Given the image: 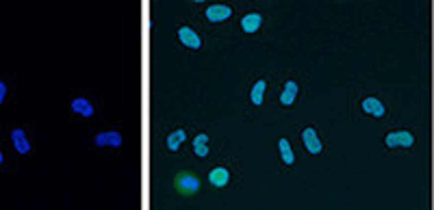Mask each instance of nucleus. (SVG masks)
I'll return each mask as SVG.
<instances>
[{
    "label": "nucleus",
    "mask_w": 434,
    "mask_h": 210,
    "mask_svg": "<svg viewBox=\"0 0 434 210\" xmlns=\"http://www.w3.org/2000/svg\"><path fill=\"white\" fill-rule=\"evenodd\" d=\"M176 187H178V191H180L182 195H191V193L198 191L200 182H198V178H195V176L182 173V176H178V180H176Z\"/></svg>",
    "instance_id": "1"
},
{
    "label": "nucleus",
    "mask_w": 434,
    "mask_h": 210,
    "mask_svg": "<svg viewBox=\"0 0 434 210\" xmlns=\"http://www.w3.org/2000/svg\"><path fill=\"white\" fill-rule=\"evenodd\" d=\"M233 15V9L226 7V4H211L209 9H206V20L209 22H224L228 20V17Z\"/></svg>",
    "instance_id": "2"
},
{
    "label": "nucleus",
    "mask_w": 434,
    "mask_h": 210,
    "mask_svg": "<svg viewBox=\"0 0 434 210\" xmlns=\"http://www.w3.org/2000/svg\"><path fill=\"white\" fill-rule=\"evenodd\" d=\"M413 143H415L413 135L406 133V130H400V133H391V135H386V145H389V147H397V145H402V147H410Z\"/></svg>",
    "instance_id": "3"
},
{
    "label": "nucleus",
    "mask_w": 434,
    "mask_h": 210,
    "mask_svg": "<svg viewBox=\"0 0 434 210\" xmlns=\"http://www.w3.org/2000/svg\"><path fill=\"white\" fill-rule=\"evenodd\" d=\"M302 139H304V145L311 154H319L322 152V141H319L317 133H315L313 128H306L304 133H302Z\"/></svg>",
    "instance_id": "4"
},
{
    "label": "nucleus",
    "mask_w": 434,
    "mask_h": 210,
    "mask_svg": "<svg viewBox=\"0 0 434 210\" xmlns=\"http://www.w3.org/2000/svg\"><path fill=\"white\" fill-rule=\"evenodd\" d=\"M230 180V173L226 167H215L211 173H209V182L213 184V187H226Z\"/></svg>",
    "instance_id": "5"
},
{
    "label": "nucleus",
    "mask_w": 434,
    "mask_h": 210,
    "mask_svg": "<svg viewBox=\"0 0 434 210\" xmlns=\"http://www.w3.org/2000/svg\"><path fill=\"white\" fill-rule=\"evenodd\" d=\"M178 37H180V41H182V44H185L187 48H193V50H195V48H200V44H202L200 37L195 35V31H191L189 26H182L180 31H178Z\"/></svg>",
    "instance_id": "6"
},
{
    "label": "nucleus",
    "mask_w": 434,
    "mask_h": 210,
    "mask_svg": "<svg viewBox=\"0 0 434 210\" xmlns=\"http://www.w3.org/2000/svg\"><path fill=\"white\" fill-rule=\"evenodd\" d=\"M11 139H13V145H15V149L20 154H26L28 149H31V143L26 141V135H24V130H22V128L11 130Z\"/></svg>",
    "instance_id": "7"
},
{
    "label": "nucleus",
    "mask_w": 434,
    "mask_h": 210,
    "mask_svg": "<svg viewBox=\"0 0 434 210\" xmlns=\"http://www.w3.org/2000/svg\"><path fill=\"white\" fill-rule=\"evenodd\" d=\"M362 111L369 113V115H373V117H382L384 115V106L378 98H365L362 100Z\"/></svg>",
    "instance_id": "8"
},
{
    "label": "nucleus",
    "mask_w": 434,
    "mask_h": 210,
    "mask_svg": "<svg viewBox=\"0 0 434 210\" xmlns=\"http://www.w3.org/2000/svg\"><path fill=\"white\" fill-rule=\"evenodd\" d=\"M260 22H263V17H260L259 13H248L241 20V28L246 33H257L259 28H260Z\"/></svg>",
    "instance_id": "9"
},
{
    "label": "nucleus",
    "mask_w": 434,
    "mask_h": 210,
    "mask_svg": "<svg viewBox=\"0 0 434 210\" xmlns=\"http://www.w3.org/2000/svg\"><path fill=\"white\" fill-rule=\"evenodd\" d=\"M96 145H113V147H120L122 145V137L117 133H100L96 137Z\"/></svg>",
    "instance_id": "10"
},
{
    "label": "nucleus",
    "mask_w": 434,
    "mask_h": 210,
    "mask_svg": "<svg viewBox=\"0 0 434 210\" xmlns=\"http://www.w3.org/2000/svg\"><path fill=\"white\" fill-rule=\"evenodd\" d=\"M295 95H298V82L295 80H289L287 85H284V91H282V95H280V102L284 106H289V104H293L295 102Z\"/></svg>",
    "instance_id": "11"
},
{
    "label": "nucleus",
    "mask_w": 434,
    "mask_h": 210,
    "mask_svg": "<svg viewBox=\"0 0 434 210\" xmlns=\"http://www.w3.org/2000/svg\"><path fill=\"white\" fill-rule=\"evenodd\" d=\"M72 111H74V113H81V115H85V117H91V115H93V106L89 104V100H85V98H76V100L72 102Z\"/></svg>",
    "instance_id": "12"
},
{
    "label": "nucleus",
    "mask_w": 434,
    "mask_h": 210,
    "mask_svg": "<svg viewBox=\"0 0 434 210\" xmlns=\"http://www.w3.org/2000/svg\"><path fill=\"white\" fill-rule=\"evenodd\" d=\"M193 152L198 156H209V137L206 135H198L193 141Z\"/></svg>",
    "instance_id": "13"
},
{
    "label": "nucleus",
    "mask_w": 434,
    "mask_h": 210,
    "mask_svg": "<svg viewBox=\"0 0 434 210\" xmlns=\"http://www.w3.org/2000/svg\"><path fill=\"white\" fill-rule=\"evenodd\" d=\"M265 80H259L257 85L252 87V95H250V98H252V102L257 106H260V102H263V98H265Z\"/></svg>",
    "instance_id": "14"
},
{
    "label": "nucleus",
    "mask_w": 434,
    "mask_h": 210,
    "mask_svg": "<svg viewBox=\"0 0 434 210\" xmlns=\"http://www.w3.org/2000/svg\"><path fill=\"white\" fill-rule=\"evenodd\" d=\"M278 147H280V154H282V160H284V163H287V165H293L295 156H293V152H291L289 141H287V139H280V141H278Z\"/></svg>",
    "instance_id": "15"
},
{
    "label": "nucleus",
    "mask_w": 434,
    "mask_h": 210,
    "mask_svg": "<svg viewBox=\"0 0 434 210\" xmlns=\"http://www.w3.org/2000/svg\"><path fill=\"white\" fill-rule=\"evenodd\" d=\"M185 130H176V133H172L170 137H168V147L172 149V152H174V149H178L180 147V143L185 141Z\"/></svg>",
    "instance_id": "16"
},
{
    "label": "nucleus",
    "mask_w": 434,
    "mask_h": 210,
    "mask_svg": "<svg viewBox=\"0 0 434 210\" xmlns=\"http://www.w3.org/2000/svg\"><path fill=\"white\" fill-rule=\"evenodd\" d=\"M4 93H7V85L0 80V104H2V100H4Z\"/></svg>",
    "instance_id": "17"
},
{
    "label": "nucleus",
    "mask_w": 434,
    "mask_h": 210,
    "mask_svg": "<svg viewBox=\"0 0 434 210\" xmlns=\"http://www.w3.org/2000/svg\"><path fill=\"white\" fill-rule=\"evenodd\" d=\"M0 163H2V154H0Z\"/></svg>",
    "instance_id": "18"
}]
</instances>
